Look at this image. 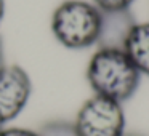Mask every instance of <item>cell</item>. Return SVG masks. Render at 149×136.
<instances>
[{
  "label": "cell",
  "mask_w": 149,
  "mask_h": 136,
  "mask_svg": "<svg viewBox=\"0 0 149 136\" xmlns=\"http://www.w3.org/2000/svg\"><path fill=\"white\" fill-rule=\"evenodd\" d=\"M0 136H39V133L34 130H27V128H19V126H10L0 128Z\"/></svg>",
  "instance_id": "cell-9"
},
{
  "label": "cell",
  "mask_w": 149,
  "mask_h": 136,
  "mask_svg": "<svg viewBox=\"0 0 149 136\" xmlns=\"http://www.w3.org/2000/svg\"><path fill=\"white\" fill-rule=\"evenodd\" d=\"M101 10L87 0H64L52 15V34L69 50L96 45Z\"/></svg>",
  "instance_id": "cell-2"
},
{
  "label": "cell",
  "mask_w": 149,
  "mask_h": 136,
  "mask_svg": "<svg viewBox=\"0 0 149 136\" xmlns=\"http://www.w3.org/2000/svg\"><path fill=\"white\" fill-rule=\"evenodd\" d=\"M122 136H148L144 133H139V131H125Z\"/></svg>",
  "instance_id": "cell-11"
},
{
  "label": "cell",
  "mask_w": 149,
  "mask_h": 136,
  "mask_svg": "<svg viewBox=\"0 0 149 136\" xmlns=\"http://www.w3.org/2000/svg\"><path fill=\"white\" fill-rule=\"evenodd\" d=\"M136 24V18L130 8L101 11L96 46L101 50H123Z\"/></svg>",
  "instance_id": "cell-5"
},
{
  "label": "cell",
  "mask_w": 149,
  "mask_h": 136,
  "mask_svg": "<svg viewBox=\"0 0 149 136\" xmlns=\"http://www.w3.org/2000/svg\"><path fill=\"white\" fill-rule=\"evenodd\" d=\"M0 66H3V42L0 37Z\"/></svg>",
  "instance_id": "cell-12"
},
{
  "label": "cell",
  "mask_w": 149,
  "mask_h": 136,
  "mask_svg": "<svg viewBox=\"0 0 149 136\" xmlns=\"http://www.w3.org/2000/svg\"><path fill=\"white\" fill-rule=\"evenodd\" d=\"M135 0H91V3L96 5L101 11L112 10H128Z\"/></svg>",
  "instance_id": "cell-8"
},
{
  "label": "cell",
  "mask_w": 149,
  "mask_h": 136,
  "mask_svg": "<svg viewBox=\"0 0 149 136\" xmlns=\"http://www.w3.org/2000/svg\"><path fill=\"white\" fill-rule=\"evenodd\" d=\"M74 125L80 136H122L125 112L120 103L93 94L80 106Z\"/></svg>",
  "instance_id": "cell-3"
},
{
  "label": "cell",
  "mask_w": 149,
  "mask_h": 136,
  "mask_svg": "<svg viewBox=\"0 0 149 136\" xmlns=\"http://www.w3.org/2000/svg\"><path fill=\"white\" fill-rule=\"evenodd\" d=\"M39 136H80L74 122L69 120H50L40 125L37 130Z\"/></svg>",
  "instance_id": "cell-7"
},
{
  "label": "cell",
  "mask_w": 149,
  "mask_h": 136,
  "mask_svg": "<svg viewBox=\"0 0 149 136\" xmlns=\"http://www.w3.org/2000/svg\"><path fill=\"white\" fill-rule=\"evenodd\" d=\"M31 77L21 66H0V126L15 120L29 103Z\"/></svg>",
  "instance_id": "cell-4"
},
{
  "label": "cell",
  "mask_w": 149,
  "mask_h": 136,
  "mask_svg": "<svg viewBox=\"0 0 149 136\" xmlns=\"http://www.w3.org/2000/svg\"><path fill=\"white\" fill-rule=\"evenodd\" d=\"M87 80L95 94L123 104L136 93L141 74L123 50L98 48L88 61Z\"/></svg>",
  "instance_id": "cell-1"
},
{
  "label": "cell",
  "mask_w": 149,
  "mask_h": 136,
  "mask_svg": "<svg viewBox=\"0 0 149 136\" xmlns=\"http://www.w3.org/2000/svg\"><path fill=\"white\" fill-rule=\"evenodd\" d=\"M0 128H2V126H0Z\"/></svg>",
  "instance_id": "cell-13"
},
{
  "label": "cell",
  "mask_w": 149,
  "mask_h": 136,
  "mask_svg": "<svg viewBox=\"0 0 149 136\" xmlns=\"http://www.w3.org/2000/svg\"><path fill=\"white\" fill-rule=\"evenodd\" d=\"M123 51L141 75L149 77V23L136 24Z\"/></svg>",
  "instance_id": "cell-6"
},
{
  "label": "cell",
  "mask_w": 149,
  "mask_h": 136,
  "mask_svg": "<svg viewBox=\"0 0 149 136\" xmlns=\"http://www.w3.org/2000/svg\"><path fill=\"white\" fill-rule=\"evenodd\" d=\"M5 16V0H0V23Z\"/></svg>",
  "instance_id": "cell-10"
}]
</instances>
